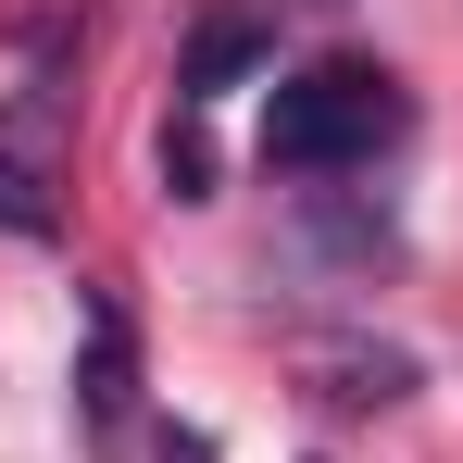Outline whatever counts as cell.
I'll list each match as a JSON object with an SVG mask.
<instances>
[{"instance_id": "6da1fadb", "label": "cell", "mask_w": 463, "mask_h": 463, "mask_svg": "<svg viewBox=\"0 0 463 463\" xmlns=\"http://www.w3.org/2000/svg\"><path fill=\"white\" fill-rule=\"evenodd\" d=\"M401 126H413L401 76L364 63V51H338V63H301V76L263 100V163H276V175H351V163H376Z\"/></svg>"}, {"instance_id": "7a4b0ae2", "label": "cell", "mask_w": 463, "mask_h": 463, "mask_svg": "<svg viewBox=\"0 0 463 463\" xmlns=\"http://www.w3.org/2000/svg\"><path fill=\"white\" fill-rule=\"evenodd\" d=\"M76 326H88L76 413H88V439H126V413H138V313H126V288H76Z\"/></svg>"}, {"instance_id": "3957f363", "label": "cell", "mask_w": 463, "mask_h": 463, "mask_svg": "<svg viewBox=\"0 0 463 463\" xmlns=\"http://www.w3.org/2000/svg\"><path fill=\"white\" fill-rule=\"evenodd\" d=\"M263 63H276V13L226 0V13H201V25H188V51H175V100L201 113V100H226V88L263 76Z\"/></svg>"}, {"instance_id": "277c9868", "label": "cell", "mask_w": 463, "mask_h": 463, "mask_svg": "<svg viewBox=\"0 0 463 463\" xmlns=\"http://www.w3.org/2000/svg\"><path fill=\"white\" fill-rule=\"evenodd\" d=\"M313 401L388 413V401H413V351H326V364H313Z\"/></svg>"}, {"instance_id": "5b68a950", "label": "cell", "mask_w": 463, "mask_h": 463, "mask_svg": "<svg viewBox=\"0 0 463 463\" xmlns=\"http://www.w3.org/2000/svg\"><path fill=\"white\" fill-rule=\"evenodd\" d=\"M0 226H13V238H51V226H63L51 175H38V163H13V151H0Z\"/></svg>"}, {"instance_id": "8992f818", "label": "cell", "mask_w": 463, "mask_h": 463, "mask_svg": "<svg viewBox=\"0 0 463 463\" xmlns=\"http://www.w3.org/2000/svg\"><path fill=\"white\" fill-rule=\"evenodd\" d=\"M163 188H175V201H213V138H201V113L163 126Z\"/></svg>"}, {"instance_id": "52a82bcc", "label": "cell", "mask_w": 463, "mask_h": 463, "mask_svg": "<svg viewBox=\"0 0 463 463\" xmlns=\"http://www.w3.org/2000/svg\"><path fill=\"white\" fill-rule=\"evenodd\" d=\"M163 463H213V451H201V439H163Z\"/></svg>"}]
</instances>
